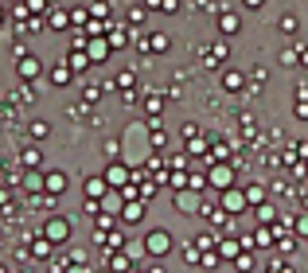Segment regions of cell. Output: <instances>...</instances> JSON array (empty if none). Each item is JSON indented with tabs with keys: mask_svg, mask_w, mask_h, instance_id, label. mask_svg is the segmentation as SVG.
<instances>
[{
	"mask_svg": "<svg viewBox=\"0 0 308 273\" xmlns=\"http://www.w3.org/2000/svg\"><path fill=\"white\" fill-rule=\"evenodd\" d=\"M105 183H109V187H125V183H129V168H125V164H109V168H105Z\"/></svg>",
	"mask_w": 308,
	"mask_h": 273,
	"instance_id": "cell-1",
	"label": "cell"
},
{
	"mask_svg": "<svg viewBox=\"0 0 308 273\" xmlns=\"http://www.w3.org/2000/svg\"><path fill=\"white\" fill-rule=\"evenodd\" d=\"M145 246H149L153 254H168V246H172V238H168L164 230H153V234L145 238Z\"/></svg>",
	"mask_w": 308,
	"mask_h": 273,
	"instance_id": "cell-2",
	"label": "cell"
},
{
	"mask_svg": "<svg viewBox=\"0 0 308 273\" xmlns=\"http://www.w3.org/2000/svg\"><path fill=\"white\" fill-rule=\"evenodd\" d=\"M16 70H20V78H35V74H39V62H35L31 55H20V62H16Z\"/></svg>",
	"mask_w": 308,
	"mask_h": 273,
	"instance_id": "cell-3",
	"label": "cell"
},
{
	"mask_svg": "<svg viewBox=\"0 0 308 273\" xmlns=\"http://www.w3.org/2000/svg\"><path fill=\"white\" fill-rule=\"evenodd\" d=\"M43 183H47V191H51V195H59V191L66 187V176H62V172H47V176H43Z\"/></svg>",
	"mask_w": 308,
	"mask_h": 273,
	"instance_id": "cell-4",
	"label": "cell"
},
{
	"mask_svg": "<svg viewBox=\"0 0 308 273\" xmlns=\"http://www.w3.org/2000/svg\"><path fill=\"white\" fill-rule=\"evenodd\" d=\"M47 238H51V242H66V222H62V218H51V222H47Z\"/></svg>",
	"mask_w": 308,
	"mask_h": 273,
	"instance_id": "cell-5",
	"label": "cell"
},
{
	"mask_svg": "<svg viewBox=\"0 0 308 273\" xmlns=\"http://www.w3.org/2000/svg\"><path fill=\"white\" fill-rule=\"evenodd\" d=\"M222 59H226V47H222V43H218V47H211V51L203 55V62H207V66H218Z\"/></svg>",
	"mask_w": 308,
	"mask_h": 273,
	"instance_id": "cell-6",
	"label": "cell"
},
{
	"mask_svg": "<svg viewBox=\"0 0 308 273\" xmlns=\"http://www.w3.org/2000/svg\"><path fill=\"white\" fill-rule=\"evenodd\" d=\"M218 28H222V31H226V35H234V31H238V28H242V24H238V16H234V12H226V16H222V20H218Z\"/></svg>",
	"mask_w": 308,
	"mask_h": 273,
	"instance_id": "cell-7",
	"label": "cell"
},
{
	"mask_svg": "<svg viewBox=\"0 0 308 273\" xmlns=\"http://www.w3.org/2000/svg\"><path fill=\"white\" fill-rule=\"evenodd\" d=\"M222 86H226V90H242V86H246V78H242L238 70H230V74L222 78Z\"/></svg>",
	"mask_w": 308,
	"mask_h": 273,
	"instance_id": "cell-8",
	"label": "cell"
},
{
	"mask_svg": "<svg viewBox=\"0 0 308 273\" xmlns=\"http://www.w3.org/2000/svg\"><path fill=\"white\" fill-rule=\"evenodd\" d=\"M226 207H230V211H238V207L246 211V195H238V191H230V195H226Z\"/></svg>",
	"mask_w": 308,
	"mask_h": 273,
	"instance_id": "cell-9",
	"label": "cell"
},
{
	"mask_svg": "<svg viewBox=\"0 0 308 273\" xmlns=\"http://www.w3.org/2000/svg\"><path fill=\"white\" fill-rule=\"evenodd\" d=\"M47 24H51L55 31H62V28H66V16H62V12H51V16H47Z\"/></svg>",
	"mask_w": 308,
	"mask_h": 273,
	"instance_id": "cell-10",
	"label": "cell"
},
{
	"mask_svg": "<svg viewBox=\"0 0 308 273\" xmlns=\"http://www.w3.org/2000/svg\"><path fill=\"white\" fill-rule=\"evenodd\" d=\"M51 78H55V82H70V66H55Z\"/></svg>",
	"mask_w": 308,
	"mask_h": 273,
	"instance_id": "cell-11",
	"label": "cell"
},
{
	"mask_svg": "<svg viewBox=\"0 0 308 273\" xmlns=\"http://www.w3.org/2000/svg\"><path fill=\"white\" fill-rule=\"evenodd\" d=\"M121 215L129 218V222H137V218H141V203H129V207H125V211H121Z\"/></svg>",
	"mask_w": 308,
	"mask_h": 273,
	"instance_id": "cell-12",
	"label": "cell"
},
{
	"mask_svg": "<svg viewBox=\"0 0 308 273\" xmlns=\"http://www.w3.org/2000/svg\"><path fill=\"white\" fill-rule=\"evenodd\" d=\"M226 183H230V172L218 168V172H215V187H226Z\"/></svg>",
	"mask_w": 308,
	"mask_h": 273,
	"instance_id": "cell-13",
	"label": "cell"
},
{
	"mask_svg": "<svg viewBox=\"0 0 308 273\" xmlns=\"http://www.w3.org/2000/svg\"><path fill=\"white\" fill-rule=\"evenodd\" d=\"M86 187H90V195H102V191H105V176H102V180H90Z\"/></svg>",
	"mask_w": 308,
	"mask_h": 273,
	"instance_id": "cell-14",
	"label": "cell"
},
{
	"mask_svg": "<svg viewBox=\"0 0 308 273\" xmlns=\"http://www.w3.org/2000/svg\"><path fill=\"white\" fill-rule=\"evenodd\" d=\"M90 51H94V55H90V59H94V62H102V59H105V43H94V47H90Z\"/></svg>",
	"mask_w": 308,
	"mask_h": 273,
	"instance_id": "cell-15",
	"label": "cell"
},
{
	"mask_svg": "<svg viewBox=\"0 0 308 273\" xmlns=\"http://www.w3.org/2000/svg\"><path fill=\"white\" fill-rule=\"evenodd\" d=\"M281 31H297V16H285L281 20Z\"/></svg>",
	"mask_w": 308,
	"mask_h": 273,
	"instance_id": "cell-16",
	"label": "cell"
},
{
	"mask_svg": "<svg viewBox=\"0 0 308 273\" xmlns=\"http://www.w3.org/2000/svg\"><path fill=\"white\" fill-rule=\"evenodd\" d=\"M109 43H113V47H121V43H125V31H121V28H117V31H109Z\"/></svg>",
	"mask_w": 308,
	"mask_h": 273,
	"instance_id": "cell-17",
	"label": "cell"
},
{
	"mask_svg": "<svg viewBox=\"0 0 308 273\" xmlns=\"http://www.w3.org/2000/svg\"><path fill=\"white\" fill-rule=\"evenodd\" d=\"M86 66V55H70V70H82Z\"/></svg>",
	"mask_w": 308,
	"mask_h": 273,
	"instance_id": "cell-18",
	"label": "cell"
},
{
	"mask_svg": "<svg viewBox=\"0 0 308 273\" xmlns=\"http://www.w3.org/2000/svg\"><path fill=\"white\" fill-rule=\"evenodd\" d=\"M145 4H149V8H156V4H164V0H145Z\"/></svg>",
	"mask_w": 308,
	"mask_h": 273,
	"instance_id": "cell-19",
	"label": "cell"
},
{
	"mask_svg": "<svg viewBox=\"0 0 308 273\" xmlns=\"http://www.w3.org/2000/svg\"><path fill=\"white\" fill-rule=\"evenodd\" d=\"M301 62H305V66H308V51H301Z\"/></svg>",
	"mask_w": 308,
	"mask_h": 273,
	"instance_id": "cell-20",
	"label": "cell"
},
{
	"mask_svg": "<svg viewBox=\"0 0 308 273\" xmlns=\"http://www.w3.org/2000/svg\"><path fill=\"white\" fill-rule=\"evenodd\" d=\"M246 4H250V8H257V4H261V0H246Z\"/></svg>",
	"mask_w": 308,
	"mask_h": 273,
	"instance_id": "cell-21",
	"label": "cell"
},
{
	"mask_svg": "<svg viewBox=\"0 0 308 273\" xmlns=\"http://www.w3.org/2000/svg\"><path fill=\"white\" fill-rule=\"evenodd\" d=\"M0 20H4V16H0Z\"/></svg>",
	"mask_w": 308,
	"mask_h": 273,
	"instance_id": "cell-22",
	"label": "cell"
}]
</instances>
